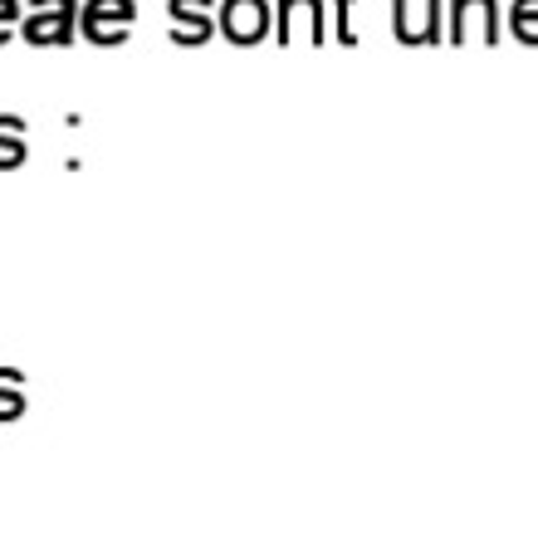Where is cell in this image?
<instances>
[{
  "label": "cell",
  "mask_w": 538,
  "mask_h": 558,
  "mask_svg": "<svg viewBox=\"0 0 538 558\" xmlns=\"http://www.w3.org/2000/svg\"><path fill=\"white\" fill-rule=\"evenodd\" d=\"M78 0H29L25 20H20V35L35 49H64L78 39Z\"/></svg>",
  "instance_id": "cell-1"
},
{
  "label": "cell",
  "mask_w": 538,
  "mask_h": 558,
  "mask_svg": "<svg viewBox=\"0 0 538 558\" xmlns=\"http://www.w3.org/2000/svg\"><path fill=\"white\" fill-rule=\"evenodd\" d=\"M500 0H445V39L451 45H500Z\"/></svg>",
  "instance_id": "cell-2"
},
{
  "label": "cell",
  "mask_w": 538,
  "mask_h": 558,
  "mask_svg": "<svg viewBox=\"0 0 538 558\" xmlns=\"http://www.w3.org/2000/svg\"><path fill=\"white\" fill-rule=\"evenodd\" d=\"M133 25H137V0H84V10H78V35L98 49L127 45Z\"/></svg>",
  "instance_id": "cell-3"
},
{
  "label": "cell",
  "mask_w": 538,
  "mask_h": 558,
  "mask_svg": "<svg viewBox=\"0 0 538 558\" xmlns=\"http://www.w3.org/2000/svg\"><path fill=\"white\" fill-rule=\"evenodd\" d=\"M392 35L402 45L431 49L445 39V0H392Z\"/></svg>",
  "instance_id": "cell-4"
},
{
  "label": "cell",
  "mask_w": 538,
  "mask_h": 558,
  "mask_svg": "<svg viewBox=\"0 0 538 558\" xmlns=\"http://www.w3.org/2000/svg\"><path fill=\"white\" fill-rule=\"evenodd\" d=\"M221 35L235 49H255L274 35V0H221Z\"/></svg>",
  "instance_id": "cell-5"
},
{
  "label": "cell",
  "mask_w": 538,
  "mask_h": 558,
  "mask_svg": "<svg viewBox=\"0 0 538 558\" xmlns=\"http://www.w3.org/2000/svg\"><path fill=\"white\" fill-rule=\"evenodd\" d=\"M221 29V5L216 0H167V35L182 49H201Z\"/></svg>",
  "instance_id": "cell-6"
},
{
  "label": "cell",
  "mask_w": 538,
  "mask_h": 558,
  "mask_svg": "<svg viewBox=\"0 0 538 558\" xmlns=\"http://www.w3.org/2000/svg\"><path fill=\"white\" fill-rule=\"evenodd\" d=\"M274 39L279 45H323L328 39L323 0H274Z\"/></svg>",
  "instance_id": "cell-7"
},
{
  "label": "cell",
  "mask_w": 538,
  "mask_h": 558,
  "mask_svg": "<svg viewBox=\"0 0 538 558\" xmlns=\"http://www.w3.org/2000/svg\"><path fill=\"white\" fill-rule=\"evenodd\" d=\"M25 157H29V128H25V118L0 113V172H15V167H25Z\"/></svg>",
  "instance_id": "cell-8"
},
{
  "label": "cell",
  "mask_w": 538,
  "mask_h": 558,
  "mask_svg": "<svg viewBox=\"0 0 538 558\" xmlns=\"http://www.w3.org/2000/svg\"><path fill=\"white\" fill-rule=\"evenodd\" d=\"M504 25H510V35L519 39V45L538 49V0H514L510 15H504Z\"/></svg>",
  "instance_id": "cell-9"
},
{
  "label": "cell",
  "mask_w": 538,
  "mask_h": 558,
  "mask_svg": "<svg viewBox=\"0 0 538 558\" xmlns=\"http://www.w3.org/2000/svg\"><path fill=\"white\" fill-rule=\"evenodd\" d=\"M15 416H25V373L0 367V422H15Z\"/></svg>",
  "instance_id": "cell-10"
},
{
  "label": "cell",
  "mask_w": 538,
  "mask_h": 558,
  "mask_svg": "<svg viewBox=\"0 0 538 558\" xmlns=\"http://www.w3.org/2000/svg\"><path fill=\"white\" fill-rule=\"evenodd\" d=\"M20 20H25L20 0H0V45H10V39L20 35Z\"/></svg>",
  "instance_id": "cell-11"
},
{
  "label": "cell",
  "mask_w": 538,
  "mask_h": 558,
  "mask_svg": "<svg viewBox=\"0 0 538 558\" xmlns=\"http://www.w3.org/2000/svg\"><path fill=\"white\" fill-rule=\"evenodd\" d=\"M338 10V45H357V29H353V0H333Z\"/></svg>",
  "instance_id": "cell-12"
}]
</instances>
